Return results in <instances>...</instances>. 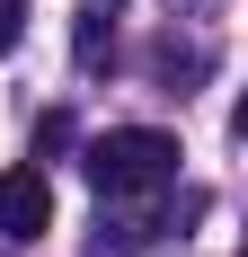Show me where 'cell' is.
<instances>
[{
  "instance_id": "6da1fadb",
  "label": "cell",
  "mask_w": 248,
  "mask_h": 257,
  "mask_svg": "<svg viewBox=\"0 0 248 257\" xmlns=\"http://www.w3.org/2000/svg\"><path fill=\"white\" fill-rule=\"evenodd\" d=\"M89 186H98V204H124V195H160L177 178V133H151V124H115L89 142Z\"/></svg>"
},
{
  "instance_id": "7a4b0ae2",
  "label": "cell",
  "mask_w": 248,
  "mask_h": 257,
  "mask_svg": "<svg viewBox=\"0 0 248 257\" xmlns=\"http://www.w3.org/2000/svg\"><path fill=\"white\" fill-rule=\"evenodd\" d=\"M45 222H53L45 169H9V178H0V231L9 239H45Z\"/></svg>"
},
{
  "instance_id": "3957f363",
  "label": "cell",
  "mask_w": 248,
  "mask_h": 257,
  "mask_svg": "<svg viewBox=\"0 0 248 257\" xmlns=\"http://www.w3.org/2000/svg\"><path fill=\"white\" fill-rule=\"evenodd\" d=\"M71 45H80V62H106V27H98V9H80V27H71Z\"/></svg>"
},
{
  "instance_id": "277c9868",
  "label": "cell",
  "mask_w": 248,
  "mask_h": 257,
  "mask_svg": "<svg viewBox=\"0 0 248 257\" xmlns=\"http://www.w3.org/2000/svg\"><path fill=\"white\" fill-rule=\"evenodd\" d=\"M18 53V0H0V62Z\"/></svg>"
}]
</instances>
